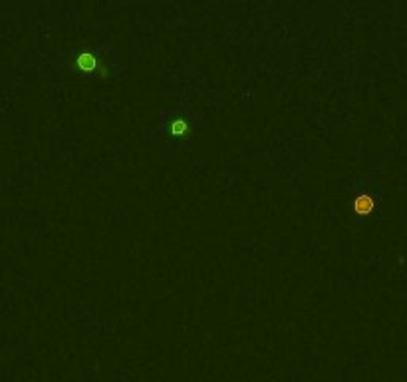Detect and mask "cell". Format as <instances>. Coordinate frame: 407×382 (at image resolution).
I'll return each mask as SVG.
<instances>
[{
	"mask_svg": "<svg viewBox=\"0 0 407 382\" xmlns=\"http://www.w3.org/2000/svg\"><path fill=\"white\" fill-rule=\"evenodd\" d=\"M356 209H358L359 213H367L372 209V199L369 197H359L358 201H356Z\"/></svg>",
	"mask_w": 407,
	"mask_h": 382,
	"instance_id": "obj_1",
	"label": "cell"
},
{
	"mask_svg": "<svg viewBox=\"0 0 407 382\" xmlns=\"http://www.w3.org/2000/svg\"><path fill=\"white\" fill-rule=\"evenodd\" d=\"M80 66H82V68H92V66H94V60H92L88 54H84V56L80 58Z\"/></svg>",
	"mask_w": 407,
	"mask_h": 382,
	"instance_id": "obj_2",
	"label": "cell"
}]
</instances>
